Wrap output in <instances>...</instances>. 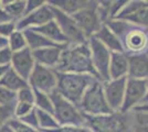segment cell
Here are the masks:
<instances>
[{"label":"cell","instance_id":"obj_27","mask_svg":"<svg viewBox=\"0 0 148 132\" xmlns=\"http://www.w3.org/2000/svg\"><path fill=\"white\" fill-rule=\"evenodd\" d=\"M8 47L12 51L13 53L27 49L28 44H27L25 31L17 30V31L13 32L12 34L8 38Z\"/></svg>","mask_w":148,"mask_h":132},{"label":"cell","instance_id":"obj_28","mask_svg":"<svg viewBox=\"0 0 148 132\" xmlns=\"http://www.w3.org/2000/svg\"><path fill=\"white\" fill-rule=\"evenodd\" d=\"M132 132H148V113L132 111Z\"/></svg>","mask_w":148,"mask_h":132},{"label":"cell","instance_id":"obj_33","mask_svg":"<svg viewBox=\"0 0 148 132\" xmlns=\"http://www.w3.org/2000/svg\"><path fill=\"white\" fill-rule=\"evenodd\" d=\"M9 126L12 128L14 132H42L39 129H36V128H32V127L25 125L21 120L17 119V118H13L10 120Z\"/></svg>","mask_w":148,"mask_h":132},{"label":"cell","instance_id":"obj_26","mask_svg":"<svg viewBox=\"0 0 148 132\" xmlns=\"http://www.w3.org/2000/svg\"><path fill=\"white\" fill-rule=\"evenodd\" d=\"M148 6V1H142V0H134V1H128L126 6L122 9V11L118 13V16L115 18L117 20H126L127 18L132 17L133 14L138 12L144 8Z\"/></svg>","mask_w":148,"mask_h":132},{"label":"cell","instance_id":"obj_44","mask_svg":"<svg viewBox=\"0 0 148 132\" xmlns=\"http://www.w3.org/2000/svg\"><path fill=\"white\" fill-rule=\"evenodd\" d=\"M7 46H8V40L0 37V50L3 49V47H7Z\"/></svg>","mask_w":148,"mask_h":132},{"label":"cell","instance_id":"obj_3","mask_svg":"<svg viewBox=\"0 0 148 132\" xmlns=\"http://www.w3.org/2000/svg\"><path fill=\"white\" fill-rule=\"evenodd\" d=\"M132 111H114L102 116H85V123L93 132H132Z\"/></svg>","mask_w":148,"mask_h":132},{"label":"cell","instance_id":"obj_45","mask_svg":"<svg viewBox=\"0 0 148 132\" xmlns=\"http://www.w3.org/2000/svg\"><path fill=\"white\" fill-rule=\"evenodd\" d=\"M146 82H147V93H146V97H145V99H144L142 105H144V104H148V79L146 81Z\"/></svg>","mask_w":148,"mask_h":132},{"label":"cell","instance_id":"obj_30","mask_svg":"<svg viewBox=\"0 0 148 132\" xmlns=\"http://www.w3.org/2000/svg\"><path fill=\"white\" fill-rule=\"evenodd\" d=\"M17 104V93L8 90L0 86V106L3 107H14Z\"/></svg>","mask_w":148,"mask_h":132},{"label":"cell","instance_id":"obj_16","mask_svg":"<svg viewBox=\"0 0 148 132\" xmlns=\"http://www.w3.org/2000/svg\"><path fill=\"white\" fill-rule=\"evenodd\" d=\"M130 57L126 53L112 52L111 65H110V79H119L128 77Z\"/></svg>","mask_w":148,"mask_h":132},{"label":"cell","instance_id":"obj_13","mask_svg":"<svg viewBox=\"0 0 148 132\" xmlns=\"http://www.w3.org/2000/svg\"><path fill=\"white\" fill-rule=\"evenodd\" d=\"M53 20V11L49 3L47 2L43 7L38 9L37 11L25 14L22 19L17 21V28L20 31L38 29L45 23Z\"/></svg>","mask_w":148,"mask_h":132},{"label":"cell","instance_id":"obj_37","mask_svg":"<svg viewBox=\"0 0 148 132\" xmlns=\"http://www.w3.org/2000/svg\"><path fill=\"white\" fill-rule=\"evenodd\" d=\"M49 132H93L86 125L84 126H60Z\"/></svg>","mask_w":148,"mask_h":132},{"label":"cell","instance_id":"obj_42","mask_svg":"<svg viewBox=\"0 0 148 132\" xmlns=\"http://www.w3.org/2000/svg\"><path fill=\"white\" fill-rule=\"evenodd\" d=\"M0 132H14V131H13V129L9 126V123H8V125H6V126H3L0 128Z\"/></svg>","mask_w":148,"mask_h":132},{"label":"cell","instance_id":"obj_19","mask_svg":"<svg viewBox=\"0 0 148 132\" xmlns=\"http://www.w3.org/2000/svg\"><path fill=\"white\" fill-rule=\"evenodd\" d=\"M38 31L39 33L43 34L47 39H49L50 41H52L54 44L56 45H61V46H65V45H69V42L66 38L64 37L63 32L61 31L60 26L58 25L54 19L51 20L50 22L45 23L44 25L38 28V29H33Z\"/></svg>","mask_w":148,"mask_h":132},{"label":"cell","instance_id":"obj_36","mask_svg":"<svg viewBox=\"0 0 148 132\" xmlns=\"http://www.w3.org/2000/svg\"><path fill=\"white\" fill-rule=\"evenodd\" d=\"M19 120H21L23 123L28 125V126L32 127V128H36V129H39V119H38V111L37 109L34 108L31 112H29L27 116L20 118ZM40 130V129H39Z\"/></svg>","mask_w":148,"mask_h":132},{"label":"cell","instance_id":"obj_9","mask_svg":"<svg viewBox=\"0 0 148 132\" xmlns=\"http://www.w3.org/2000/svg\"><path fill=\"white\" fill-rule=\"evenodd\" d=\"M125 53L128 55L145 53L148 49V29L130 23L128 30L121 39Z\"/></svg>","mask_w":148,"mask_h":132},{"label":"cell","instance_id":"obj_23","mask_svg":"<svg viewBox=\"0 0 148 132\" xmlns=\"http://www.w3.org/2000/svg\"><path fill=\"white\" fill-rule=\"evenodd\" d=\"M27 0H1V6L8 17L13 21H19L25 14Z\"/></svg>","mask_w":148,"mask_h":132},{"label":"cell","instance_id":"obj_34","mask_svg":"<svg viewBox=\"0 0 148 132\" xmlns=\"http://www.w3.org/2000/svg\"><path fill=\"white\" fill-rule=\"evenodd\" d=\"M17 21H7V22H2L0 23V37L5 38L8 40V38L12 34L14 31H17Z\"/></svg>","mask_w":148,"mask_h":132},{"label":"cell","instance_id":"obj_6","mask_svg":"<svg viewBox=\"0 0 148 132\" xmlns=\"http://www.w3.org/2000/svg\"><path fill=\"white\" fill-rule=\"evenodd\" d=\"M91 56H92L93 65L97 77L102 82L110 81V65H111L112 52L102 42H99L95 37H91L87 41Z\"/></svg>","mask_w":148,"mask_h":132},{"label":"cell","instance_id":"obj_41","mask_svg":"<svg viewBox=\"0 0 148 132\" xmlns=\"http://www.w3.org/2000/svg\"><path fill=\"white\" fill-rule=\"evenodd\" d=\"M133 111H143V112L148 113V104H144V105H140V106L136 107Z\"/></svg>","mask_w":148,"mask_h":132},{"label":"cell","instance_id":"obj_2","mask_svg":"<svg viewBox=\"0 0 148 132\" xmlns=\"http://www.w3.org/2000/svg\"><path fill=\"white\" fill-rule=\"evenodd\" d=\"M99 78L90 74H74V73H59L56 91L65 99L73 102L79 107L84 94L88 87Z\"/></svg>","mask_w":148,"mask_h":132},{"label":"cell","instance_id":"obj_21","mask_svg":"<svg viewBox=\"0 0 148 132\" xmlns=\"http://www.w3.org/2000/svg\"><path fill=\"white\" fill-rule=\"evenodd\" d=\"M0 86L5 87L8 90H11L13 93H18L22 88L29 86V82L23 79L17 72H14L11 67L7 70V73L0 81Z\"/></svg>","mask_w":148,"mask_h":132},{"label":"cell","instance_id":"obj_20","mask_svg":"<svg viewBox=\"0 0 148 132\" xmlns=\"http://www.w3.org/2000/svg\"><path fill=\"white\" fill-rule=\"evenodd\" d=\"M50 6L54 7L63 12L73 16L82 9L86 8L91 1L90 0H50L48 1Z\"/></svg>","mask_w":148,"mask_h":132},{"label":"cell","instance_id":"obj_15","mask_svg":"<svg viewBox=\"0 0 148 132\" xmlns=\"http://www.w3.org/2000/svg\"><path fill=\"white\" fill-rule=\"evenodd\" d=\"M65 46H52V47H45L41 50L33 51V56L36 60V63L45 66V67L56 69L60 62L63 49Z\"/></svg>","mask_w":148,"mask_h":132},{"label":"cell","instance_id":"obj_22","mask_svg":"<svg viewBox=\"0 0 148 132\" xmlns=\"http://www.w3.org/2000/svg\"><path fill=\"white\" fill-rule=\"evenodd\" d=\"M25 39H27V44L28 47L32 52L33 51L41 50L45 47H52V46H61V45H56L52 41H50L49 39H47L43 34L39 33L38 31L31 29V30H25Z\"/></svg>","mask_w":148,"mask_h":132},{"label":"cell","instance_id":"obj_1","mask_svg":"<svg viewBox=\"0 0 148 132\" xmlns=\"http://www.w3.org/2000/svg\"><path fill=\"white\" fill-rule=\"evenodd\" d=\"M56 70L59 73L90 74L97 77L93 65L88 43L66 45L63 49L60 62L56 67Z\"/></svg>","mask_w":148,"mask_h":132},{"label":"cell","instance_id":"obj_5","mask_svg":"<svg viewBox=\"0 0 148 132\" xmlns=\"http://www.w3.org/2000/svg\"><path fill=\"white\" fill-rule=\"evenodd\" d=\"M51 99L53 102L54 111L53 114L60 126H84L85 116L80 110V108L73 102L65 99L56 90L52 91Z\"/></svg>","mask_w":148,"mask_h":132},{"label":"cell","instance_id":"obj_18","mask_svg":"<svg viewBox=\"0 0 148 132\" xmlns=\"http://www.w3.org/2000/svg\"><path fill=\"white\" fill-rule=\"evenodd\" d=\"M94 37L97 39L99 42H102V43L104 44L111 52L125 53L122 41L119 40V38L106 24L102 25L101 29L96 32V34Z\"/></svg>","mask_w":148,"mask_h":132},{"label":"cell","instance_id":"obj_32","mask_svg":"<svg viewBox=\"0 0 148 132\" xmlns=\"http://www.w3.org/2000/svg\"><path fill=\"white\" fill-rule=\"evenodd\" d=\"M34 108H36L34 105L23 102V101H17V104L14 105V118L20 119V118L25 117L29 112H31Z\"/></svg>","mask_w":148,"mask_h":132},{"label":"cell","instance_id":"obj_17","mask_svg":"<svg viewBox=\"0 0 148 132\" xmlns=\"http://www.w3.org/2000/svg\"><path fill=\"white\" fill-rule=\"evenodd\" d=\"M130 57V69L128 77L135 79H148V54L140 53L128 55Z\"/></svg>","mask_w":148,"mask_h":132},{"label":"cell","instance_id":"obj_7","mask_svg":"<svg viewBox=\"0 0 148 132\" xmlns=\"http://www.w3.org/2000/svg\"><path fill=\"white\" fill-rule=\"evenodd\" d=\"M87 39L94 37L96 32L104 24L99 11V1H91V3L72 16Z\"/></svg>","mask_w":148,"mask_h":132},{"label":"cell","instance_id":"obj_38","mask_svg":"<svg viewBox=\"0 0 148 132\" xmlns=\"http://www.w3.org/2000/svg\"><path fill=\"white\" fill-rule=\"evenodd\" d=\"M13 52L8 46L0 50V66H10L12 62Z\"/></svg>","mask_w":148,"mask_h":132},{"label":"cell","instance_id":"obj_10","mask_svg":"<svg viewBox=\"0 0 148 132\" xmlns=\"http://www.w3.org/2000/svg\"><path fill=\"white\" fill-rule=\"evenodd\" d=\"M29 85L33 89L51 94L58 86V72L54 68L37 64L30 76Z\"/></svg>","mask_w":148,"mask_h":132},{"label":"cell","instance_id":"obj_8","mask_svg":"<svg viewBox=\"0 0 148 132\" xmlns=\"http://www.w3.org/2000/svg\"><path fill=\"white\" fill-rule=\"evenodd\" d=\"M51 8L53 11V19L60 26L64 37L68 40L69 44L77 45V44L87 43L88 39L85 37V34L81 30L77 22L75 21V19L72 16L63 12V11L52 6H51Z\"/></svg>","mask_w":148,"mask_h":132},{"label":"cell","instance_id":"obj_24","mask_svg":"<svg viewBox=\"0 0 148 132\" xmlns=\"http://www.w3.org/2000/svg\"><path fill=\"white\" fill-rule=\"evenodd\" d=\"M37 111H38V119H39V129L42 132L52 131V130H54V129L60 127V125L56 121V117H54L53 113L42 111V110H39V109H37Z\"/></svg>","mask_w":148,"mask_h":132},{"label":"cell","instance_id":"obj_43","mask_svg":"<svg viewBox=\"0 0 148 132\" xmlns=\"http://www.w3.org/2000/svg\"><path fill=\"white\" fill-rule=\"evenodd\" d=\"M10 68V66H0V81L3 77V75L7 73V70Z\"/></svg>","mask_w":148,"mask_h":132},{"label":"cell","instance_id":"obj_29","mask_svg":"<svg viewBox=\"0 0 148 132\" xmlns=\"http://www.w3.org/2000/svg\"><path fill=\"white\" fill-rule=\"evenodd\" d=\"M125 21L135 25H138V26L145 28V29H148V6L142 10H139L135 14H133L132 17L127 18Z\"/></svg>","mask_w":148,"mask_h":132},{"label":"cell","instance_id":"obj_39","mask_svg":"<svg viewBox=\"0 0 148 132\" xmlns=\"http://www.w3.org/2000/svg\"><path fill=\"white\" fill-rule=\"evenodd\" d=\"M47 2L48 1H44V0H27V2H25V14H29V13L37 11L38 9L43 7Z\"/></svg>","mask_w":148,"mask_h":132},{"label":"cell","instance_id":"obj_35","mask_svg":"<svg viewBox=\"0 0 148 132\" xmlns=\"http://www.w3.org/2000/svg\"><path fill=\"white\" fill-rule=\"evenodd\" d=\"M14 118V107H3L0 106V128L9 123V121Z\"/></svg>","mask_w":148,"mask_h":132},{"label":"cell","instance_id":"obj_11","mask_svg":"<svg viewBox=\"0 0 148 132\" xmlns=\"http://www.w3.org/2000/svg\"><path fill=\"white\" fill-rule=\"evenodd\" d=\"M146 93H147L146 81L128 77L127 84H126V91H125L122 112H130L136 107L140 106L146 97Z\"/></svg>","mask_w":148,"mask_h":132},{"label":"cell","instance_id":"obj_40","mask_svg":"<svg viewBox=\"0 0 148 132\" xmlns=\"http://www.w3.org/2000/svg\"><path fill=\"white\" fill-rule=\"evenodd\" d=\"M7 21H11V19L8 17V14L5 12L2 6H0V23L2 22H7Z\"/></svg>","mask_w":148,"mask_h":132},{"label":"cell","instance_id":"obj_12","mask_svg":"<svg viewBox=\"0 0 148 132\" xmlns=\"http://www.w3.org/2000/svg\"><path fill=\"white\" fill-rule=\"evenodd\" d=\"M127 79L128 77H123L119 79H110L108 82L103 83L106 100L113 111H122Z\"/></svg>","mask_w":148,"mask_h":132},{"label":"cell","instance_id":"obj_31","mask_svg":"<svg viewBox=\"0 0 148 132\" xmlns=\"http://www.w3.org/2000/svg\"><path fill=\"white\" fill-rule=\"evenodd\" d=\"M17 101H23L31 105H34V90L30 85L22 88L17 93Z\"/></svg>","mask_w":148,"mask_h":132},{"label":"cell","instance_id":"obj_25","mask_svg":"<svg viewBox=\"0 0 148 132\" xmlns=\"http://www.w3.org/2000/svg\"><path fill=\"white\" fill-rule=\"evenodd\" d=\"M33 90H34V107L39 110L53 113L54 108H53V102L50 94L40 91L37 89H33Z\"/></svg>","mask_w":148,"mask_h":132},{"label":"cell","instance_id":"obj_46","mask_svg":"<svg viewBox=\"0 0 148 132\" xmlns=\"http://www.w3.org/2000/svg\"><path fill=\"white\" fill-rule=\"evenodd\" d=\"M146 53H147V54H148V49H147V51H146Z\"/></svg>","mask_w":148,"mask_h":132},{"label":"cell","instance_id":"obj_14","mask_svg":"<svg viewBox=\"0 0 148 132\" xmlns=\"http://www.w3.org/2000/svg\"><path fill=\"white\" fill-rule=\"evenodd\" d=\"M36 65L37 63H36V60L33 56V52L29 47H27L25 50L13 53L12 62H11L10 67L14 72H17L23 79L29 82L30 76L36 67Z\"/></svg>","mask_w":148,"mask_h":132},{"label":"cell","instance_id":"obj_4","mask_svg":"<svg viewBox=\"0 0 148 132\" xmlns=\"http://www.w3.org/2000/svg\"><path fill=\"white\" fill-rule=\"evenodd\" d=\"M79 108L85 116H102L114 112L106 100L103 82L97 79L88 87Z\"/></svg>","mask_w":148,"mask_h":132}]
</instances>
